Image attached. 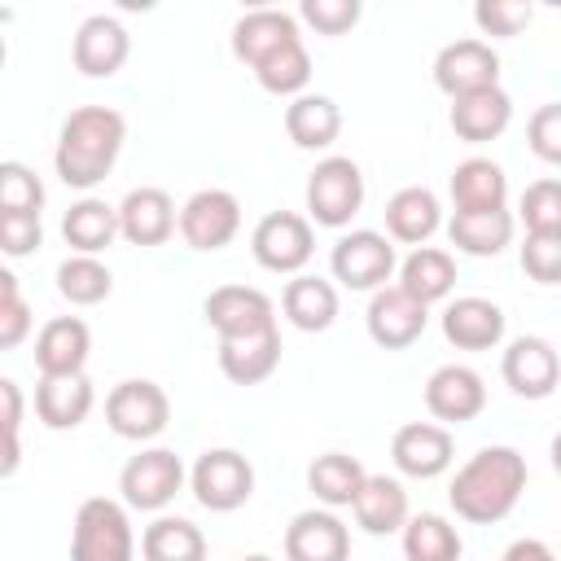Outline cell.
<instances>
[{"label": "cell", "instance_id": "6da1fadb", "mask_svg": "<svg viewBox=\"0 0 561 561\" xmlns=\"http://www.w3.org/2000/svg\"><path fill=\"white\" fill-rule=\"evenodd\" d=\"M526 478H530L526 456L517 447H482L456 469V478L447 486V500H451L460 522L491 526V522H504L517 508V500L526 491Z\"/></svg>", "mask_w": 561, "mask_h": 561}, {"label": "cell", "instance_id": "7a4b0ae2", "mask_svg": "<svg viewBox=\"0 0 561 561\" xmlns=\"http://www.w3.org/2000/svg\"><path fill=\"white\" fill-rule=\"evenodd\" d=\"M123 140H127V118L114 110V105H79L66 114L61 123V136H57V149H53V167L61 175V184L70 188H96L118 153H123Z\"/></svg>", "mask_w": 561, "mask_h": 561}, {"label": "cell", "instance_id": "3957f363", "mask_svg": "<svg viewBox=\"0 0 561 561\" xmlns=\"http://www.w3.org/2000/svg\"><path fill=\"white\" fill-rule=\"evenodd\" d=\"M136 530L123 500L88 495L70 526V561H131Z\"/></svg>", "mask_w": 561, "mask_h": 561}, {"label": "cell", "instance_id": "277c9868", "mask_svg": "<svg viewBox=\"0 0 561 561\" xmlns=\"http://www.w3.org/2000/svg\"><path fill=\"white\" fill-rule=\"evenodd\" d=\"M307 224L320 228H346L364 206V171L346 153H329L307 175Z\"/></svg>", "mask_w": 561, "mask_h": 561}, {"label": "cell", "instance_id": "5b68a950", "mask_svg": "<svg viewBox=\"0 0 561 561\" xmlns=\"http://www.w3.org/2000/svg\"><path fill=\"white\" fill-rule=\"evenodd\" d=\"M188 491L210 513H237L254 495V465L237 447H210L193 460Z\"/></svg>", "mask_w": 561, "mask_h": 561}, {"label": "cell", "instance_id": "8992f818", "mask_svg": "<svg viewBox=\"0 0 561 561\" xmlns=\"http://www.w3.org/2000/svg\"><path fill=\"white\" fill-rule=\"evenodd\" d=\"M188 473H184V460L171 451V447H145L136 451L123 473H118V491H123V504L136 508V513H162L180 491H184Z\"/></svg>", "mask_w": 561, "mask_h": 561}, {"label": "cell", "instance_id": "52a82bcc", "mask_svg": "<svg viewBox=\"0 0 561 561\" xmlns=\"http://www.w3.org/2000/svg\"><path fill=\"white\" fill-rule=\"evenodd\" d=\"M399 259H394V241L386 232H373V228H351L333 241V254H329V272L333 280H342L346 289H359V294H373L381 289L390 276H394Z\"/></svg>", "mask_w": 561, "mask_h": 561}, {"label": "cell", "instance_id": "ba28073f", "mask_svg": "<svg viewBox=\"0 0 561 561\" xmlns=\"http://www.w3.org/2000/svg\"><path fill=\"white\" fill-rule=\"evenodd\" d=\"M171 421V399L158 381L149 377H127L105 394V425L127 438V443H149L167 430Z\"/></svg>", "mask_w": 561, "mask_h": 561}, {"label": "cell", "instance_id": "9c48e42d", "mask_svg": "<svg viewBox=\"0 0 561 561\" xmlns=\"http://www.w3.org/2000/svg\"><path fill=\"white\" fill-rule=\"evenodd\" d=\"M250 254L267 272L298 276L316 254V232L298 210H267L250 232Z\"/></svg>", "mask_w": 561, "mask_h": 561}, {"label": "cell", "instance_id": "30bf717a", "mask_svg": "<svg viewBox=\"0 0 561 561\" xmlns=\"http://www.w3.org/2000/svg\"><path fill=\"white\" fill-rule=\"evenodd\" d=\"M202 311H206V324L219 333V342L276 333V302L254 285H219L206 294Z\"/></svg>", "mask_w": 561, "mask_h": 561}, {"label": "cell", "instance_id": "8fae6325", "mask_svg": "<svg viewBox=\"0 0 561 561\" xmlns=\"http://www.w3.org/2000/svg\"><path fill=\"white\" fill-rule=\"evenodd\" d=\"M175 228L188 250H224L241 232V202L228 188H197L180 206Z\"/></svg>", "mask_w": 561, "mask_h": 561}, {"label": "cell", "instance_id": "7c38bea8", "mask_svg": "<svg viewBox=\"0 0 561 561\" xmlns=\"http://www.w3.org/2000/svg\"><path fill=\"white\" fill-rule=\"evenodd\" d=\"M500 377L517 399H548L561 381V359L557 346L539 333H522L504 346L500 355Z\"/></svg>", "mask_w": 561, "mask_h": 561}, {"label": "cell", "instance_id": "4fadbf2b", "mask_svg": "<svg viewBox=\"0 0 561 561\" xmlns=\"http://www.w3.org/2000/svg\"><path fill=\"white\" fill-rule=\"evenodd\" d=\"M434 83L438 92L447 96H465V92H478V88H495L500 83V53L478 39V35H465V39H451L438 48L434 57Z\"/></svg>", "mask_w": 561, "mask_h": 561}, {"label": "cell", "instance_id": "5bb4252c", "mask_svg": "<svg viewBox=\"0 0 561 561\" xmlns=\"http://www.w3.org/2000/svg\"><path fill=\"white\" fill-rule=\"evenodd\" d=\"M390 460H394V469H399L403 478L430 482V478H438V473L451 469V460H456V438H451L447 425L408 421V425H399L394 438H390Z\"/></svg>", "mask_w": 561, "mask_h": 561}, {"label": "cell", "instance_id": "9a60e30c", "mask_svg": "<svg viewBox=\"0 0 561 561\" xmlns=\"http://www.w3.org/2000/svg\"><path fill=\"white\" fill-rule=\"evenodd\" d=\"M364 324H368V337L386 351H403L412 346L425 324H430V307H421L412 294H403L399 285H381L373 289L368 298V311H364Z\"/></svg>", "mask_w": 561, "mask_h": 561}, {"label": "cell", "instance_id": "2e32d148", "mask_svg": "<svg viewBox=\"0 0 561 561\" xmlns=\"http://www.w3.org/2000/svg\"><path fill=\"white\" fill-rule=\"evenodd\" d=\"M425 408L443 425H465V421L482 416V408H486L482 373L469 364H438L425 381Z\"/></svg>", "mask_w": 561, "mask_h": 561}, {"label": "cell", "instance_id": "e0dca14e", "mask_svg": "<svg viewBox=\"0 0 561 561\" xmlns=\"http://www.w3.org/2000/svg\"><path fill=\"white\" fill-rule=\"evenodd\" d=\"M131 53V35L127 26L114 18V13H92L79 22L75 31V44H70V57H75V70L88 75V79H110L123 70Z\"/></svg>", "mask_w": 561, "mask_h": 561}, {"label": "cell", "instance_id": "ac0fdd59", "mask_svg": "<svg viewBox=\"0 0 561 561\" xmlns=\"http://www.w3.org/2000/svg\"><path fill=\"white\" fill-rule=\"evenodd\" d=\"M285 561H351V530L333 508H302L285 526Z\"/></svg>", "mask_w": 561, "mask_h": 561}, {"label": "cell", "instance_id": "d6986e66", "mask_svg": "<svg viewBox=\"0 0 561 561\" xmlns=\"http://www.w3.org/2000/svg\"><path fill=\"white\" fill-rule=\"evenodd\" d=\"M118 237L131 241V245H167L171 232H175V202L167 188L158 184H140L131 188L118 206Z\"/></svg>", "mask_w": 561, "mask_h": 561}, {"label": "cell", "instance_id": "ffe728a7", "mask_svg": "<svg viewBox=\"0 0 561 561\" xmlns=\"http://www.w3.org/2000/svg\"><path fill=\"white\" fill-rule=\"evenodd\" d=\"M443 337L456 351H491L504 342V307L478 294L451 298L443 307Z\"/></svg>", "mask_w": 561, "mask_h": 561}, {"label": "cell", "instance_id": "44dd1931", "mask_svg": "<svg viewBox=\"0 0 561 561\" xmlns=\"http://www.w3.org/2000/svg\"><path fill=\"white\" fill-rule=\"evenodd\" d=\"M447 123H451V131H456L465 145H486V140H495V136H504V127L513 123V96H508L500 83H495V88L465 92V96H451Z\"/></svg>", "mask_w": 561, "mask_h": 561}, {"label": "cell", "instance_id": "7402d4cb", "mask_svg": "<svg viewBox=\"0 0 561 561\" xmlns=\"http://www.w3.org/2000/svg\"><path fill=\"white\" fill-rule=\"evenodd\" d=\"M92 351V329L79 316H53L35 333V368L39 377H75L83 373Z\"/></svg>", "mask_w": 561, "mask_h": 561}, {"label": "cell", "instance_id": "603a6c76", "mask_svg": "<svg viewBox=\"0 0 561 561\" xmlns=\"http://www.w3.org/2000/svg\"><path fill=\"white\" fill-rule=\"evenodd\" d=\"M294 39H302L298 35V18L285 13V9H250V13H241L232 22V57L245 61L250 70L263 57H272L276 48L294 44Z\"/></svg>", "mask_w": 561, "mask_h": 561}, {"label": "cell", "instance_id": "cb8c5ba5", "mask_svg": "<svg viewBox=\"0 0 561 561\" xmlns=\"http://www.w3.org/2000/svg\"><path fill=\"white\" fill-rule=\"evenodd\" d=\"M447 188H451V206L460 215L508 210V175L491 158H465V162H456Z\"/></svg>", "mask_w": 561, "mask_h": 561}, {"label": "cell", "instance_id": "d4e9b609", "mask_svg": "<svg viewBox=\"0 0 561 561\" xmlns=\"http://www.w3.org/2000/svg\"><path fill=\"white\" fill-rule=\"evenodd\" d=\"M443 228V206L434 197V188L425 184H408L386 202V237L403 241V245H425L434 232Z\"/></svg>", "mask_w": 561, "mask_h": 561}, {"label": "cell", "instance_id": "484cf974", "mask_svg": "<svg viewBox=\"0 0 561 561\" xmlns=\"http://www.w3.org/2000/svg\"><path fill=\"white\" fill-rule=\"evenodd\" d=\"M92 403H96V390H92L88 373H75V377H39V386H35V416L48 430H79L88 421Z\"/></svg>", "mask_w": 561, "mask_h": 561}, {"label": "cell", "instance_id": "4316f807", "mask_svg": "<svg viewBox=\"0 0 561 561\" xmlns=\"http://www.w3.org/2000/svg\"><path fill=\"white\" fill-rule=\"evenodd\" d=\"M351 513H355V526L359 530H368V535H394V530H403V522H408L412 508H408V491H403L399 478L368 473L364 486H359V495L351 500Z\"/></svg>", "mask_w": 561, "mask_h": 561}, {"label": "cell", "instance_id": "83f0119b", "mask_svg": "<svg viewBox=\"0 0 561 561\" xmlns=\"http://www.w3.org/2000/svg\"><path fill=\"white\" fill-rule=\"evenodd\" d=\"M280 311H285V320H289L294 329H302V333H324V329H333V320H337V285L324 280V276L298 272L294 280H285Z\"/></svg>", "mask_w": 561, "mask_h": 561}, {"label": "cell", "instance_id": "f1b7e54d", "mask_svg": "<svg viewBox=\"0 0 561 561\" xmlns=\"http://www.w3.org/2000/svg\"><path fill=\"white\" fill-rule=\"evenodd\" d=\"M285 131L298 149H329L342 136V110L324 92H302L285 105Z\"/></svg>", "mask_w": 561, "mask_h": 561}, {"label": "cell", "instance_id": "f546056e", "mask_svg": "<svg viewBox=\"0 0 561 561\" xmlns=\"http://www.w3.org/2000/svg\"><path fill=\"white\" fill-rule=\"evenodd\" d=\"M394 285L403 294H412L421 307H434L456 289V259L447 250H438V245H416L399 263V280Z\"/></svg>", "mask_w": 561, "mask_h": 561}, {"label": "cell", "instance_id": "4dcf8cb0", "mask_svg": "<svg viewBox=\"0 0 561 561\" xmlns=\"http://www.w3.org/2000/svg\"><path fill=\"white\" fill-rule=\"evenodd\" d=\"M280 368V329L263 337H232L219 342V373L232 386H259Z\"/></svg>", "mask_w": 561, "mask_h": 561}, {"label": "cell", "instance_id": "1f68e13d", "mask_svg": "<svg viewBox=\"0 0 561 561\" xmlns=\"http://www.w3.org/2000/svg\"><path fill=\"white\" fill-rule=\"evenodd\" d=\"M364 478H368V469L346 451H324L307 465V491L316 495L320 508H351Z\"/></svg>", "mask_w": 561, "mask_h": 561}, {"label": "cell", "instance_id": "d6a6232c", "mask_svg": "<svg viewBox=\"0 0 561 561\" xmlns=\"http://www.w3.org/2000/svg\"><path fill=\"white\" fill-rule=\"evenodd\" d=\"M513 228L517 219L508 210H482V215H460L451 210L447 219V237L460 254H473V259H495L504 254V245L513 241Z\"/></svg>", "mask_w": 561, "mask_h": 561}, {"label": "cell", "instance_id": "836d02e7", "mask_svg": "<svg viewBox=\"0 0 561 561\" xmlns=\"http://www.w3.org/2000/svg\"><path fill=\"white\" fill-rule=\"evenodd\" d=\"M61 237L75 254H101L118 237V210L101 197H79L61 219Z\"/></svg>", "mask_w": 561, "mask_h": 561}, {"label": "cell", "instance_id": "e575fe53", "mask_svg": "<svg viewBox=\"0 0 561 561\" xmlns=\"http://www.w3.org/2000/svg\"><path fill=\"white\" fill-rule=\"evenodd\" d=\"M403 557L408 561H460L465 539L443 513H408L403 522Z\"/></svg>", "mask_w": 561, "mask_h": 561}, {"label": "cell", "instance_id": "d590c367", "mask_svg": "<svg viewBox=\"0 0 561 561\" xmlns=\"http://www.w3.org/2000/svg\"><path fill=\"white\" fill-rule=\"evenodd\" d=\"M145 561H206V535L188 517H153L140 535Z\"/></svg>", "mask_w": 561, "mask_h": 561}, {"label": "cell", "instance_id": "8d00e7d4", "mask_svg": "<svg viewBox=\"0 0 561 561\" xmlns=\"http://www.w3.org/2000/svg\"><path fill=\"white\" fill-rule=\"evenodd\" d=\"M110 289H114V276L96 254H70L57 263V294L70 307H96L110 298Z\"/></svg>", "mask_w": 561, "mask_h": 561}, {"label": "cell", "instance_id": "74e56055", "mask_svg": "<svg viewBox=\"0 0 561 561\" xmlns=\"http://www.w3.org/2000/svg\"><path fill=\"white\" fill-rule=\"evenodd\" d=\"M44 206V180L35 167L9 158L0 162V215H39Z\"/></svg>", "mask_w": 561, "mask_h": 561}, {"label": "cell", "instance_id": "f35d334b", "mask_svg": "<svg viewBox=\"0 0 561 561\" xmlns=\"http://www.w3.org/2000/svg\"><path fill=\"white\" fill-rule=\"evenodd\" d=\"M22 386L0 377V478H13L22 469Z\"/></svg>", "mask_w": 561, "mask_h": 561}, {"label": "cell", "instance_id": "ab89813d", "mask_svg": "<svg viewBox=\"0 0 561 561\" xmlns=\"http://www.w3.org/2000/svg\"><path fill=\"white\" fill-rule=\"evenodd\" d=\"M522 224L526 232H539V237H561V180L557 175H543L535 184H526L522 193Z\"/></svg>", "mask_w": 561, "mask_h": 561}, {"label": "cell", "instance_id": "60d3db41", "mask_svg": "<svg viewBox=\"0 0 561 561\" xmlns=\"http://www.w3.org/2000/svg\"><path fill=\"white\" fill-rule=\"evenodd\" d=\"M535 9L522 4V0H478L473 4V22L482 35H495V39H513L530 26Z\"/></svg>", "mask_w": 561, "mask_h": 561}, {"label": "cell", "instance_id": "b9f144b4", "mask_svg": "<svg viewBox=\"0 0 561 561\" xmlns=\"http://www.w3.org/2000/svg\"><path fill=\"white\" fill-rule=\"evenodd\" d=\"M359 13H364L359 0H302L298 4V18L316 26L320 35H346L359 22Z\"/></svg>", "mask_w": 561, "mask_h": 561}, {"label": "cell", "instance_id": "7bdbcfd3", "mask_svg": "<svg viewBox=\"0 0 561 561\" xmlns=\"http://www.w3.org/2000/svg\"><path fill=\"white\" fill-rule=\"evenodd\" d=\"M526 140H530L535 158H543L548 167L561 162V105H557V101H548V105H539V110L530 114Z\"/></svg>", "mask_w": 561, "mask_h": 561}, {"label": "cell", "instance_id": "ee69618b", "mask_svg": "<svg viewBox=\"0 0 561 561\" xmlns=\"http://www.w3.org/2000/svg\"><path fill=\"white\" fill-rule=\"evenodd\" d=\"M522 267H526L530 280L557 285V276H561V237L526 232V241H522Z\"/></svg>", "mask_w": 561, "mask_h": 561}, {"label": "cell", "instance_id": "f6af8a7d", "mask_svg": "<svg viewBox=\"0 0 561 561\" xmlns=\"http://www.w3.org/2000/svg\"><path fill=\"white\" fill-rule=\"evenodd\" d=\"M44 245V224L39 215H0V254L26 259Z\"/></svg>", "mask_w": 561, "mask_h": 561}, {"label": "cell", "instance_id": "bcb514c9", "mask_svg": "<svg viewBox=\"0 0 561 561\" xmlns=\"http://www.w3.org/2000/svg\"><path fill=\"white\" fill-rule=\"evenodd\" d=\"M31 329H35V316H31V302H26V298L0 307V351L22 346V342L31 337Z\"/></svg>", "mask_w": 561, "mask_h": 561}, {"label": "cell", "instance_id": "7dc6e473", "mask_svg": "<svg viewBox=\"0 0 561 561\" xmlns=\"http://www.w3.org/2000/svg\"><path fill=\"white\" fill-rule=\"evenodd\" d=\"M500 561H557V552H552L543 539H530V535H526V539H513Z\"/></svg>", "mask_w": 561, "mask_h": 561}, {"label": "cell", "instance_id": "c3c4849f", "mask_svg": "<svg viewBox=\"0 0 561 561\" xmlns=\"http://www.w3.org/2000/svg\"><path fill=\"white\" fill-rule=\"evenodd\" d=\"M22 298V285H18V276L9 272V267H0V307L4 302H18Z\"/></svg>", "mask_w": 561, "mask_h": 561}, {"label": "cell", "instance_id": "681fc988", "mask_svg": "<svg viewBox=\"0 0 561 561\" xmlns=\"http://www.w3.org/2000/svg\"><path fill=\"white\" fill-rule=\"evenodd\" d=\"M241 561H272L267 552H250V557H241Z\"/></svg>", "mask_w": 561, "mask_h": 561}, {"label": "cell", "instance_id": "f907efd6", "mask_svg": "<svg viewBox=\"0 0 561 561\" xmlns=\"http://www.w3.org/2000/svg\"><path fill=\"white\" fill-rule=\"evenodd\" d=\"M0 66H4V35H0Z\"/></svg>", "mask_w": 561, "mask_h": 561}]
</instances>
